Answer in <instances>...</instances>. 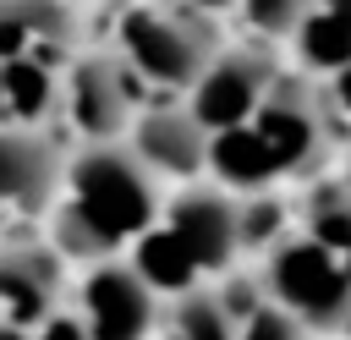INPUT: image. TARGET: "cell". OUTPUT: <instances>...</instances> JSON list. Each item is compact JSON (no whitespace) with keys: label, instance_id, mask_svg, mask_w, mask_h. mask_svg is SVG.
<instances>
[{"label":"cell","instance_id":"1","mask_svg":"<svg viewBox=\"0 0 351 340\" xmlns=\"http://www.w3.org/2000/svg\"><path fill=\"white\" fill-rule=\"evenodd\" d=\"M165 203V181L121 143H82L60 165L55 203L44 214V241L66 263H93L126 252Z\"/></svg>","mask_w":351,"mask_h":340},{"label":"cell","instance_id":"2","mask_svg":"<svg viewBox=\"0 0 351 340\" xmlns=\"http://www.w3.org/2000/svg\"><path fill=\"white\" fill-rule=\"evenodd\" d=\"M214 44L219 22L186 0H126L115 5V22L104 33V49L126 71V82L154 99H181Z\"/></svg>","mask_w":351,"mask_h":340},{"label":"cell","instance_id":"3","mask_svg":"<svg viewBox=\"0 0 351 340\" xmlns=\"http://www.w3.org/2000/svg\"><path fill=\"white\" fill-rule=\"evenodd\" d=\"M252 274H258V285L291 313V318H302L313 335H340L346 329V318H351V269L335 258V252H324L307 230H280L263 252H258V263H252Z\"/></svg>","mask_w":351,"mask_h":340},{"label":"cell","instance_id":"4","mask_svg":"<svg viewBox=\"0 0 351 340\" xmlns=\"http://www.w3.org/2000/svg\"><path fill=\"white\" fill-rule=\"evenodd\" d=\"M241 126L269 154L274 181L280 175H296V181L313 175L335 143V110L324 99V82L313 71H285V66L274 71V82L263 88V99L252 104V115Z\"/></svg>","mask_w":351,"mask_h":340},{"label":"cell","instance_id":"5","mask_svg":"<svg viewBox=\"0 0 351 340\" xmlns=\"http://www.w3.org/2000/svg\"><path fill=\"white\" fill-rule=\"evenodd\" d=\"M137 104H143V93L126 82V71L115 66V55L104 44H77L55 66L49 121H60L71 148H82V143H121L132 115H137Z\"/></svg>","mask_w":351,"mask_h":340},{"label":"cell","instance_id":"6","mask_svg":"<svg viewBox=\"0 0 351 340\" xmlns=\"http://www.w3.org/2000/svg\"><path fill=\"white\" fill-rule=\"evenodd\" d=\"M159 225L176 236V247L186 252V263L197 269V280H219L225 269L247 263L241 258V203H236V192H225L208 175L165 186Z\"/></svg>","mask_w":351,"mask_h":340},{"label":"cell","instance_id":"7","mask_svg":"<svg viewBox=\"0 0 351 340\" xmlns=\"http://www.w3.org/2000/svg\"><path fill=\"white\" fill-rule=\"evenodd\" d=\"M77 269L82 274L66 280V307L77 313L88 340H148L165 296L132 269V258L110 252V258L77 263Z\"/></svg>","mask_w":351,"mask_h":340},{"label":"cell","instance_id":"8","mask_svg":"<svg viewBox=\"0 0 351 340\" xmlns=\"http://www.w3.org/2000/svg\"><path fill=\"white\" fill-rule=\"evenodd\" d=\"M274 71H280V55H274L269 38H252V33L247 38H219L214 55L203 60V71L186 82L181 104L203 132L236 126V121L252 115V104L274 82Z\"/></svg>","mask_w":351,"mask_h":340},{"label":"cell","instance_id":"9","mask_svg":"<svg viewBox=\"0 0 351 340\" xmlns=\"http://www.w3.org/2000/svg\"><path fill=\"white\" fill-rule=\"evenodd\" d=\"M66 148L49 126H0V214L44 225L60 186Z\"/></svg>","mask_w":351,"mask_h":340},{"label":"cell","instance_id":"10","mask_svg":"<svg viewBox=\"0 0 351 340\" xmlns=\"http://www.w3.org/2000/svg\"><path fill=\"white\" fill-rule=\"evenodd\" d=\"M126 148H132L165 186L197 181V175L208 170V132L186 115L181 99L137 104V115H132V126H126Z\"/></svg>","mask_w":351,"mask_h":340},{"label":"cell","instance_id":"11","mask_svg":"<svg viewBox=\"0 0 351 340\" xmlns=\"http://www.w3.org/2000/svg\"><path fill=\"white\" fill-rule=\"evenodd\" d=\"M60 302H66V258L33 236L0 241V324L33 329Z\"/></svg>","mask_w":351,"mask_h":340},{"label":"cell","instance_id":"12","mask_svg":"<svg viewBox=\"0 0 351 340\" xmlns=\"http://www.w3.org/2000/svg\"><path fill=\"white\" fill-rule=\"evenodd\" d=\"M82 44V5L71 0H0V60L60 66Z\"/></svg>","mask_w":351,"mask_h":340},{"label":"cell","instance_id":"13","mask_svg":"<svg viewBox=\"0 0 351 340\" xmlns=\"http://www.w3.org/2000/svg\"><path fill=\"white\" fill-rule=\"evenodd\" d=\"M148 340H230V318H225L214 285L203 280V285H186V291L165 296Z\"/></svg>","mask_w":351,"mask_h":340},{"label":"cell","instance_id":"14","mask_svg":"<svg viewBox=\"0 0 351 340\" xmlns=\"http://www.w3.org/2000/svg\"><path fill=\"white\" fill-rule=\"evenodd\" d=\"M55 66L44 60H0V126H49Z\"/></svg>","mask_w":351,"mask_h":340},{"label":"cell","instance_id":"15","mask_svg":"<svg viewBox=\"0 0 351 340\" xmlns=\"http://www.w3.org/2000/svg\"><path fill=\"white\" fill-rule=\"evenodd\" d=\"M296 230H307L324 252H335V258L351 269V181H324V186L302 203Z\"/></svg>","mask_w":351,"mask_h":340},{"label":"cell","instance_id":"16","mask_svg":"<svg viewBox=\"0 0 351 340\" xmlns=\"http://www.w3.org/2000/svg\"><path fill=\"white\" fill-rule=\"evenodd\" d=\"M230 11L241 16V27H247L252 38L280 44V38H291V33H296V22L313 11V0H236Z\"/></svg>","mask_w":351,"mask_h":340},{"label":"cell","instance_id":"17","mask_svg":"<svg viewBox=\"0 0 351 340\" xmlns=\"http://www.w3.org/2000/svg\"><path fill=\"white\" fill-rule=\"evenodd\" d=\"M27 340H88V329H82V324H77V313L60 302L55 313H44V318L27 329Z\"/></svg>","mask_w":351,"mask_h":340},{"label":"cell","instance_id":"18","mask_svg":"<svg viewBox=\"0 0 351 340\" xmlns=\"http://www.w3.org/2000/svg\"><path fill=\"white\" fill-rule=\"evenodd\" d=\"M324 99H329V110H346L351 115V55L329 71V82H324Z\"/></svg>","mask_w":351,"mask_h":340},{"label":"cell","instance_id":"19","mask_svg":"<svg viewBox=\"0 0 351 340\" xmlns=\"http://www.w3.org/2000/svg\"><path fill=\"white\" fill-rule=\"evenodd\" d=\"M186 5H197V11H208V16H219V11H230L236 0H186Z\"/></svg>","mask_w":351,"mask_h":340},{"label":"cell","instance_id":"20","mask_svg":"<svg viewBox=\"0 0 351 340\" xmlns=\"http://www.w3.org/2000/svg\"><path fill=\"white\" fill-rule=\"evenodd\" d=\"M318 5H324V11H335L340 22H351V0H318Z\"/></svg>","mask_w":351,"mask_h":340},{"label":"cell","instance_id":"21","mask_svg":"<svg viewBox=\"0 0 351 340\" xmlns=\"http://www.w3.org/2000/svg\"><path fill=\"white\" fill-rule=\"evenodd\" d=\"M0 340H27V329H11V324H0Z\"/></svg>","mask_w":351,"mask_h":340},{"label":"cell","instance_id":"22","mask_svg":"<svg viewBox=\"0 0 351 340\" xmlns=\"http://www.w3.org/2000/svg\"><path fill=\"white\" fill-rule=\"evenodd\" d=\"M340 335H346V340H351V318H346V329H340Z\"/></svg>","mask_w":351,"mask_h":340},{"label":"cell","instance_id":"23","mask_svg":"<svg viewBox=\"0 0 351 340\" xmlns=\"http://www.w3.org/2000/svg\"><path fill=\"white\" fill-rule=\"evenodd\" d=\"M71 5H93V0H71Z\"/></svg>","mask_w":351,"mask_h":340}]
</instances>
